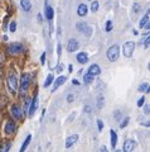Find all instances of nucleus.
<instances>
[{
  "label": "nucleus",
  "instance_id": "f257e3e1",
  "mask_svg": "<svg viewBox=\"0 0 150 152\" xmlns=\"http://www.w3.org/2000/svg\"><path fill=\"white\" fill-rule=\"evenodd\" d=\"M6 85H8V90L9 93L15 95L18 91V85H19V81H18V77H17V74L14 71H9L8 74V79H6Z\"/></svg>",
  "mask_w": 150,
  "mask_h": 152
},
{
  "label": "nucleus",
  "instance_id": "f03ea898",
  "mask_svg": "<svg viewBox=\"0 0 150 152\" xmlns=\"http://www.w3.org/2000/svg\"><path fill=\"white\" fill-rule=\"evenodd\" d=\"M30 81H32V76L29 74L24 72L22 75L20 77V81H19V85H18V89H19V93H20V96H24L28 91V88L30 85Z\"/></svg>",
  "mask_w": 150,
  "mask_h": 152
},
{
  "label": "nucleus",
  "instance_id": "7ed1b4c3",
  "mask_svg": "<svg viewBox=\"0 0 150 152\" xmlns=\"http://www.w3.org/2000/svg\"><path fill=\"white\" fill-rule=\"evenodd\" d=\"M8 53L9 55H19V53H23L24 52V46H23V43H20V42H13V43H10L8 46Z\"/></svg>",
  "mask_w": 150,
  "mask_h": 152
},
{
  "label": "nucleus",
  "instance_id": "20e7f679",
  "mask_svg": "<svg viewBox=\"0 0 150 152\" xmlns=\"http://www.w3.org/2000/svg\"><path fill=\"white\" fill-rule=\"evenodd\" d=\"M119 56H120V47L118 45H112L111 47H109L107 50V58L111 62H115V61L119 60Z\"/></svg>",
  "mask_w": 150,
  "mask_h": 152
},
{
  "label": "nucleus",
  "instance_id": "39448f33",
  "mask_svg": "<svg viewBox=\"0 0 150 152\" xmlns=\"http://www.w3.org/2000/svg\"><path fill=\"white\" fill-rule=\"evenodd\" d=\"M76 28H77L78 32L83 33V34L87 36V37H91V36H92V28L88 26L86 22H79V23H77Z\"/></svg>",
  "mask_w": 150,
  "mask_h": 152
},
{
  "label": "nucleus",
  "instance_id": "423d86ee",
  "mask_svg": "<svg viewBox=\"0 0 150 152\" xmlns=\"http://www.w3.org/2000/svg\"><path fill=\"white\" fill-rule=\"evenodd\" d=\"M134 51H135V43H134V42H126V43H124V46H123V53H124L125 57L130 58V57L134 55Z\"/></svg>",
  "mask_w": 150,
  "mask_h": 152
},
{
  "label": "nucleus",
  "instance_id": "0eeeda50",
  "mask_svg": "<svg viewBox=\"0 0 150 152\" xmlns=\"http://www.w3.org/2000/svg\"><path fill=\"white\" fill-rule=\"evenodd\" d=\"M37 108H38V94L34 95L33 100H30V105L28 108V117L32 118L37 112Z\"/></svg>",
  "mask_w": 150,
  "mask_h": 152
},
{
  "label": "nucleus",
  "instance_id": "6e6552de",
  "mask_svg": "<svg viewBox=\"0 0 150 152\" xmlns=\"http://www.w3.org/2000/svg\"><path fill=\"white\" fill-rule=\"evenodd\" d=\"M10 112H12V115L14 119H22V117H23V110H22V108L18 105V104H13L12 108H10Z\"/></svg>",
  "mask_w": 150,
  "mask_h": 152
},
{
  "label": "nucleus",
  "instance_id": "1a4fd4ad",
  "mask_svg": "<svg viewBox=\"0 0 150 152\" xmlns=\"http://www.w3.org/2000/svg\"><path fill=\"white\" fill-rule=\"evenodd\" d=\"M135 146H136V143H135L134 140H126L123 145V151L121 152H133Z\"/></svg>",
  "mask_w": 150,
  "mask_h": 152
},
{
  "label": "nucleus",
  "instance_id": "9d476101",
  "mask_svg": "<svg viewBox=\"0 0 150 152\" xmlns=\"http://www.w3.org/2000/svg\"><path fill=\"white\" fill-rule=\"evenodd\" d=\"M78 47H79V43H78V41L76 39V38H71V39L67 42V51L69 52V53L77 51Z\"/></svg>",
  "mask_w": 150,
  "mask_h": 152
},
{
  "label": "nucleus",
  "instance_id": "9b49d317",
  "mask_svg": "<svg viewBox=\"0 0 150 152\" xmlns=\"http://www.w3.org/2000/svg\"><path fill=\"white\" fill-rule=\"evenodd\" d=\"M4 132H5L6 134H13V133L15 132V122L8 121L5 123V127H4Z\"/></svg>",
  "mask_w": 150,
  "mask_h": 152
},
{
  "label": "nucleus",
  "instance_id": "f8f14e48",
  "mask_svg": "<svg viewBox=\"0 0 150 152\" xmlns=\"http://www.w3.org/2000/svg\"><path fill=\"white\" fill-rule=\"evenodd\" d=\"M77 141H78V134H72V136L67 137V140H66V148L72 147Z\"/></svg>",
  "mask_w": 150,
  "mask_h": 152
},
{
  "label": "nucleus",
  "instance_id": "ddd939ff",
  "mask_svg": "<svg viewBox=\"0 0 150 152\" xmlns=\"http://www.w3.org/2000/svg\"><path fill=\"white\" fill-rule=\"evenodd\" d=\"M87 74H90L92 76H97V75H100L101 74V69H100V66H98L97 64H93L90 66V69H88V72Z\"/></svg>",
  "mask_w": 150,
  "mask_h": 152
},
{
  "label": "nucleus",
  "instance_id": "4468645a",
  "mask_svg": "<svg viewBox=\"0 0 150 152\" xmlns=\"http://www.w3.org/2000/svg\"><path fill=\"white\" fill-rule=\"evenodd\" d=\"M88 13V7L86 5V4H79L78 8H77V14L79 17H86Z\"/></svg>",
  "mask_w": 150,
  "mask_h": 152
},
{
  "label": "nucleus",
  "instance_id": "2eb2a0df",
  "mask_svg": "<svg viewBox=\"0 0 150 152\" xmlns=\"http://www.w3.org/2000/svg\"><path fill=\"white\" fill-rule=\"evenodd\" d=\"M110 138H111V147L112 148H116V145H118V133H116L115 129L110 131Z\"/></svg>",
  "mask_w": 150,
  "mask_h": 152
},
{
  "label": "nucleus",
  "instance_id": "dca6fc26",
  "mask_svg": "<svg viewBox=\"0 0 150 152\" xmlns=\"http://www.w3.org/2000/svg\"><path fill=\"white\" fill-rule=\"evenodd\" d=\"M44 15L47 18V20H53V18H54V10H53V8L47 5L45 7V10H44Z\"/></svg>",
  "mask_w": 150,
  "mask_h": 152
},
{
  "label": "nucleus",
  "instance_id": "f3484780",
  "mask_svg": "<svg viewBox=\"0 0 150 152\" xmlns=\"http://www.w3.org/2000/svg\"><path fill=\"white\" fill-rule=\"evenodd\" d=\"M20 7H22V9L24 12L29 13L32 10V3H30V0H20Z\"/></svg>",
  "mask_w": 150,
  "mask_h": 152
},
{
  "label": "nucleus",
  "instance_id": "a211bd4d",
  "mask_svg": "<svg viewBox=\"0 0 150 152\" xmlns=\"http://www.w3.org/2000/svg\"><path fill=\"white\" fill-rule=\"evenodd\" d=\"M66 80H67V77H66V76H59V77L54 81V85H53V91H56V90H57V89L61 86V85H63V84L66 83Z\"/></svg>",
  "mask_w": 150,
  "mask_h": 152
},
{
  "label": "nucleus",
  "instance_id": "6ab92c4d",
  "mask_svg": "<svg viewBox=\"0 0 150 152\" xmlns=\"http://www.w3.org/2000/svg\"><path fill=\"white\" fill-rule=\"evenodd\" d=\"M10 141H3L1 143H0V152H9L10 150Z\"/></svg>",
  "mask_w": 150,
  "mask_h": 152
},
{
  "label": "nucleus",
  "instance_id": "aec40b11",
  "mask_svg": "<svg viewBox=\"0 0 150 152\" xmlns=\"http://www.w3.org/2000/svg\"><path fill=\"white\" fill-rule=\"evenodd\" d=\"M77 61L79 64H86L87 61H88V55L86 53V52H81V53H78L77 55Z\"/></svg>",
  "mask_w": 150,
  "mask_h": 152
},
{
  "label": "nucleus",
  "instance_id": "412c9836",
  "mask_svg": "<svg viewBox=\"0 0 150 152\" xmlns=\"http://www.w3.org/2000/svg\"><path fill=\"white\" fill-rule=\"evenodd\" d=\"M30 141H32V134H28L27 138L24 140V142H23V145L20 147L19 152H25V150L28 148V146H29V143H30Z\"/></svg>",
  "mask_w": 150,
  "mask_h": 152
},
{
  "label": "nucleus",
  "instance_id": "4be33fe9",
  "mask_svg": "<svg viewBox=\"0 0 150 152\" xmlns=\"http://www.w3.org/2000/svg\"><path fill=\"white\" fill-rule=\"evenodd\" d=\"M138 91L140 93H150V88H149V84L148 83H143V84H140L139 85V88H138Z\"/></svg>",
  "mask_w": 150,
  "mask_h": 152
},
{
  "label": "nucleus",
  "instance_id": "5701e85b",
  "mask_svg": "<svg viewBox=\"0 0 150 152\" xmlns=\"http://www.w3.org/2000/svg\"><path fill=\"white\" fill-rule=\"evenodd\" d=\"M148 23H149V12H148L146 14H145V15H144V17H143L141 19H140V23H139V28H141V29H143V28H144L145 26H146Z\"/></svg>",
  "mask_w": 150,
  "mask_h": 152
},
{
  "label": "nucleus",
  "instance_id": "b1692460",
  "mask_svg": "<svg viewBox=\"0 0 150 152\" xmlns=\"http://www.w3.org/2000/svg\"><path fill=\"white\" fill-rule=\"evenodd\" d=\"M93 79H95V76H92V75H90V74H86L85 76H83V84L90 85V84L93 81Z\"/></svg>",
  "mask_w": 150,
  "mask_h": 152
},
{
  "label": "nucleus",
  "instance_id": "393cba45",
  "mask_svg": "<svg viewBox=\"0 0 150 152\" xmlns=\"http://www.w3.org/2000/svg\"><path fill=\"white\" fill-rule=\"evenodd\" d=\"M53 81H54V76H53L52 74H49L48 76H47V79H45V83H44V85H43V86H44V88H48L49 85L52 84Z\"/></svg>",
  "mask_w": 150,
  "mask_h": 152
},
{
  "label": "nucleus",
  "instance_id": "a878e982",
  "mask_svg": "<svg viewBox=\"0 0 150 152\" xmlns=\"http://www.w3.org/2000/svg\"><path fill=\"white\" fill-rule=\"evenodd\" d=\"M98 7H100V4H98L97 0H92V3H91V12L96 13L98 10Z\"/></svg>",
  "mask_w": 150,
  "mask_h": 152
},
{
  "label": "nucleus",
  "instance_id": "bb28decb",
  "mask_svg": "<svg viewBox=\"0 0 150 152\" xmlns=\"http://www.w3.org/2000/svg\"><path fill=\"white\" fill-rule=\"evenodd\" d=\"M129 122H130V118L129 117H125L124 119H121V123H120V128H121V129H124V128L128 127Z\"/></svg>",
  "mask_w": 150,
  "mask_h": 152
},
{
  "label": "nucleus",
  "instance_id": "cd10ccee",
  "mask_svg": "<svg viewBox=\"0 0 150 152\" xmlns=\"http://www.w3.org/2000/svg\"><path fill=\"white\" fill-rule=\"evenodd\" d=\"M104 102H105L104 96H102V95H100V96H98V99H97V108H98V109L102 108V105H104Z\"/></svg>",
  "mask_w": 150,
  "mask_h": 152
},
{
  "label": "nucleus",
  "instance_id": "c85d7f7f",
  "mask_svg": "<svg viewBox=\"0 0 150 152\" xmlns=\"http://www.w3.org/2000/svg\"><path fill=\"white\" fill-rule=\"evenodd\" d=\"M114 117H115V119L118 121V122H121L123 114H121V112H120V110H116V112H114Z\"/></svg>",
  "mask_w": 150,
  "mask_h": 152
},
{
  "label": "nucleus",
  "instance_id": "c756f323",
  "mask_svg": "<svg viewBox=\"0 0 150 152\" xmlns=\"http://www.w3.org/2000/svg\"><path fill=\"white\" fill-rule=\"evenodd\" d=\"M29 105H30V99H25V103H24V108H23L22 109V110H23V114H24L27 110H28V108H29Z\"/></svg>",
  "mask_w": 150,
  "mask_h": 152
},
{
  "label": "nucleus",
  "instance_id": "7c9ffc66",
  "mask_svg": "<svg viewBox=\"0 0 150 152\" xmlns=\"http://www.w3.org/2000/svg\"><path fill=\"white\" fill-rule=\"evenodd\" d=\"M105 31H106V32H111V31H112V22H111V20H107V22H106Z\"/></svg>",
  "mask_w": 150,
  "mask_h": 152
},
{
  "label": "nucleus",
  "instance_id": "2f4dec72",
  "mask_svg": "<svg viewBox=\"0 0 150 152\" xmlns=\"http://www.w3.org/2000/svg\"><path fill=\"white\" fill-rule=\"evenodd\" d=\"M9 31H10L12 33H14V32L17 31V23L14 22V20L10 23V26H9Z\"/></svg>",
  "mask_w": 150,
  "mask_h": 152
},
{
  "label": "nucleus",
  "instance_id": "473e14b6",
  "mask_svg": "<svg viewBox=\"0 0 150 152\" xmlns=\"http://www.w3.org/2000/svg\"><path fill=\"white\" fill-rule=\"evenodd\" d=\"M104 127H105V124H104V122H102L101 119H97V128H98V131H102L104 129Z\"/></svg>",
  "mask_w": 150,
  "mask_h": 152
},
{
  "label": "nucleus",
  "instance_id": "72a5a7b5",
  "mask_svg": "<svg viewBox=\"0 0 150 152\" xmlns=\"http://www.w3.org/2000/svg\"><path fill=\"white\" fill-rule=\"evenodd\" d=\"M145 102H146V100H145V96H141V98H140L139 100H138V107H139V108H141L144 104H145Z\"/></svg>",
  "mask_w": 150,
  "mask_h": 152
},
{
  "label": "nucleus",
  "instance_id": "f704fd0d",
  "mask_svg": "<svg viewBox=\"0 0 150 152\" xmlns=\"http://www.w3.org/2000/svg\"><path fill=\"white\" fill-rule=\"evenodd\" d=\"M144 46H145V48H149V45H150V38H149V34L146 36V38H145V41L143 42Z\"/></svg>",
  "mask_w": 150,
  "mask_h": 152
},
{
  "label": "nucleus",
  "instance_id": "c9c22d12",
  "mask_svg": "<svg viewBox=\"0 0 150 152\" xmlns=\"http://www.w3.org/2000/svg\"><path fill=\"white\" fill-rule=\"evenodd\" d=\"M133 10H134L135 13H139V12H140V5H139L138 3H135L134 5H133Z\"/></svg>",
  "mask_w": 150,
  "mask_h": 152
},
{
  "label": "nucleus",
  "instance_id": "e433bc0d",
  "mask_svg": "<svg viewBox=\"0 0 150 152\" xmlns=\"http://www.w3.org/2000/svg\"><path fill=\"white\" fill-rule=\"evenodd\" d=\"M73 100H74V95L73 94H68L67 95V102L68 103H72Z\"/></svg>",
  "mask_w": 150,
  "mask_h": 152
},
{
  "label": "nucleus",
  "instance_id": "4c0bfd02",
  "mask_svg": "<svg viewBox=\"0 0 150 152\" xmlns=\"http://www.w3.org/2000/svg\"><path fill=\"white\" fill-rule=\"evenodd\" d=\"M40 64H42V65L45 64V52H43V53H42V56H40Z\"/></svg>",
  "mask_w": 150,
  "mask_h": 152
},
{
  "label": "nucleus",
  "instance_id": "58836bf2",
  "mask_svg": "<svg viewBox=\"0 0 150 152\" xmlns=\"http://www.w3.org/2000/svg\"><path fill=\"white\" fill-rule=\"evenodd\" d=\"M61 53H62V46H61V43H58L57 45V55H58V57L61 56Z\"/></svg>",
  "mask_w": 150,
  "mask_h": 152
},
{
  "label": "nucleus",
  "instance_id": "ea45409f",
  "mask_svg": "<svg viewBox=\"0 0 150 152\" xmlns=\"http://www.w3.org/2000/svg\"><path fill=\"white\" fill-rule=\"evenodd\" d=\"M100 152H109V150H107V147L104 145V146H101V148H100Z\"/></svg>",
  "mask_w": 150,
  "mask_h": 152
},
{
  "label": "nucleus",
  "instance_id": "a19ab883",
  "mask_svg": "<svg viewBox=\"0 0 150 152\" xmlns=\"http://www.w3.org/2000/svg\"><path fill=\"white\" fill-rule=\"evenodd\" d=\"M149 110H150V108H149V104H146V105H145V112H144V113H145V114H146V115H148V114L150 113Z\"/></svg>",
  "mask_w": 150,
  "mask_h": 152
},
{
  "label": "nucleus",
  "instance_id": "79ce46f5",
  "mask_svg": "<svg viewBox=\"0 0 150 152\" xmlns=\"http://www.w3.org/2000/svg\"><path fill=\"white\" fill-rule=\"evenodd\" d=\"M3 64H4V55L0 53V65H3Z\"/></svg>",
  "mask_w": 150,
  "mask_h": 152
},
{
  "label": "nucleus",
  "instance_id": "37998d69",
  "mask_svg": "<svg viewBox=\"0 0 150 152\" xmlns=\"http://www.w3.org/2000/svg\"><path fill=\"white\" fill-rule=\"evenodd\" d=\"M37 19H38V23H42V22H43V20H42V14H38Z\"/></svg>",
  "mask_w": 150,
  "mask_h": 152
},
{
  "label": "nucleus",
  "instance_id": "c03bdc74",
  "mask_svg": "<svg viewBox=\"0 0 150 152\" xmlns=\"http://www.w3.org/2000/svg\"><path fill=\"white\" fill-rule=\"evenodd\" d=\"M44 114H45V109H43V110H42V115H40V121H43V117H44Z\"/></svg>",
  "mask_w": 150,
  "mask_h": 152
},
{
  "label": "nucleus",
  "instance_id": "a18cd8bd",
  "mask_svg": "<svg viewBox=\"0 0 150 152\" xmlns=\"http://www.w3.org/2000/svg\"><path fill=\"white\" fill-rule=\"evenodd\" d=\"M62 69H63V66H62V65H59L58 67H57V72H61V71H62Z\"/></svg>",
  "mask_w": 150,
  "mask_h": 152
},
{
  "label": "nucleus",
  "instance_id": "49530a36",
  "mask_svg": "<svg viewBox=\"0 0 150 152\" xmlns=\"http://www.w3.org/2000/svg\"><path fill=\"white\" fill-rule=\"evenodd\" d=\"M72 84H74V85H79L78 80H76V79H74V80H72Z\"/></svg>",
  "mask_w": 150,
  "mask_h": 152
},
{
  "label": "nucleus",
  "instance_id": "de8ad7c7",
  "mask_svg": "<svg viewBox=\"0 0 150 152\" xmlns=\"http://www.w3.org/2000/svg\"><path fill=\"white\" fill-rule=\"evenodd\" d=\"M68 71H69V72H72V71H73V66H72V65L68 66Z\"/></svg>",
  "mask_w": 150,
  "mask_h": 152
},
{
  "label": "nucleus",
  "instance_id": "09e8293b",
  "mask_svg": "<svg viewBox=\"0 0 150 152\" xmlns=\"http://www.w3.org/2000/svg\"><path fill=\"white\" fill-rule=\"evenodd\" d=\"M149 28H150V23H148V24L145 26V29H149Z\"/></svg>",
  "mask_w": 150,
  "mask_h": 152
},
{
  "label": "nucleus",
  "instance_id": "8fccbe9b",
  "mask_svg": "<svg viewBox=\"0 0 150 152\" xmlns=\"http://www.w3.org/2000/svg\"><path fill=\"white\" fill-rule=\"evenodd\" d=\"M133 34H135V36H138V31H135V29H133Z\"/></svg>",
  "mask_w": 150,
  "mask_h": 152
},
{
  "label": "nucleus",
  "instance_id": "3c124183",
  "mask_svg": "<svg viewBox=\"0 0 150 152\" xmlns=\"http://www.w3.org/2000/svg\"><path fill=\"white\" fill-rule=\"evenodd\" d=\"M114 152H121V150H115Z\"/></svg>",
  "mask_w": 150,
  "mask_h": 152
},
{
  "label": "nucleus",
  "instance_id": "603ef678",
  "mask_svg": "<svg viewBox=\"0 0 150 152\" xmlns=\"http://www.w3.org/2000/svg\"><path fill=\"white\" fill-rule=\"evenodd\" d=\"M90 1H92V0H90Z\"/></svg>",
  "mask_w": 150,
  "mask_h": 152
}]
</instances>
